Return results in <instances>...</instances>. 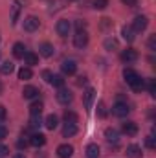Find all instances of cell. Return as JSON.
<instances>
[{"label": "cell", "mask_w": 156, "mask_h": 158, "mask_svg": "<svg viewBox=\"0 0 156 158\" xmlns=\"http://www.w3.org/2000/svg\"><path fill=\"white\" fill-rule=\"evenodd\" d=\"M123 77H125V81L130 85V88H132L134 92L143 90V86H145L143 79L140 77V74H138V72H134L132 68H125V70H123Z\"/></svg>", "instance_id": "cell-1"}, {"label": "cell", "mask_w": 156, "mask_h": 158, "mask_svg": "<svg viewBox=\"0 0 156 158\" xmlns=\"http://www.w3.org/2000/svg\"><path fill=\"white\" fill-rule=\"evenodd\" d=\"M129 112H130V109H129L127 101H117L116 105L112 107V114H114V116H117V118H125Z\"/></svg>", "instance_id": "cell-2"}, {"label": "cell", "mask_w": 156, "mask_h": 158, "mask_svg": "<svg viewBox=\"0 0 156 158\" xmlns=\"http://www.w3.org/2000/svg\"><path fill=\"white\" fill-rule=\"evenodd\" d=\"M86 44H88V33H86V30H81V31H77L74 35V46L79 48V50H83Z\"/></svg>", "instance_id": "cell-3"}, {"label": "cell", "mask_w": 156, "mask_h": 158, "mask_svg": "<svg viewBox=\"0 0 156 158\" xmlns=\"http://www.w3.org/2000/svg\"><path fill=\"white\" fill-rule=\"evenodd\" d=\"M149 26V19L147 17H143V15H140V17H136L134 19V22H132V30H134V33H140V31H143L145 28Z\"/></svg>", "instance_id": "cell-4"}, {"label": "cell", "mask_w": 156, "mask_h": 158, "mask_svg": "<svg viewBox=\"0 0 156 158\" xmlns=\"http://www.w3.org/2000/svg\"><path fill=\"white\" fill-rule=\"evenodd\" d=\"M72 99H74L72 92H70L68 88L61 86V88H59V92H57V101H59L61 105H68V103H72Z\"/></svg>", "instance_id": "cell-5"}, {"label": "cell", "mask_w": 156, "mask_h": 158, "mask_svg": "<svg viewBox=\"0 0 156 158\" xmlns=\"http://www.w3.org/2000/svg\"><path fill=\"white\" fill-rule=\"evenodd\" d=\"M22 26H24V30H26V31H30V33H31V31H37V30H39L40 20L37 19V17H33V15H31V17H26V19H24V24H22Z\"/></svg>", "instance_id": "cell-6"}, {"label": "cell", "mask_w": 156, "mask_h": 158, "mask_svg": "<svg viewBox=\"0 0 156 158\" xmlns=\"http://www.w3.org/2000/svg\"><path fill=\"white\" fill-rule=\"evenodd\" d=\"M70 28H72V24H70L66 19H61V20H57V24H55V30H57V33H59L61 37H66V35L70 33Z\"/></svg>", "instance_id": "cell-7"}, {"label": "cell", "mask_w": 156, "mask_h": 158, "mask_svg": "<svg viewBox=\"0 0 156 158\" xmlns=\"http://www.w3.org/2000/svg\"><path fill=\"white\" fill-rule=\"evenodd\" d=\"M61 70H63V74H66V76H74V74L77 72V63H76L74 59H68V61H64V63L61 64Z\"/></svg>", "instance_id": "cell-8"}, {"label": "cell", "mask_w": 156, "mask_h": 158, "mask_svg": "<svg viewBox=\"0 0 156 158\" xmlns=\"http://www.w3.org/2000/svg\"><path fill=\"white\" fill-rule=\"evenodd\" d=\"M121 61H123V63H127V64H130V63L138 61V52H136V50H132V48L123 50V52H121Z\"/></svg>", "instance_id": "cell-9"}, {"label": "cell", "mask_w": 156, "mask_h": 158, "mask_svg": "<svg viewBox=\"0 0 156 158\" xmlns=\"http://www.w3.org/2000/svg\"><path fill=\"white\" fill-rule=\"evenodd\" d=\"M76 134H77V123L76 121H66L64 127H63V136L70 138V136H76Z\"/></svg>", "instance_id": "cell-10"}, {"label": "cell", "mask_w": 156, "mask_h": 158, "mask_svg": "<svg viewBox=\"0 0 156 158\" xmlns=\"http://www.w3.org/2000/svg\"><path fill=\"white\" fill-rule=\"evenodd\" d=\"M72 155H74V147L72 145L63 143V145L57 147V156L59 158H72Z\"/></svg>", "instance_id": "cell-11"}, {"label": "cell", "mask_w": 156, "mask_h": 158, "mask_svg": "<svg viewBox=\"0 0 156 158\" xmlns=\"http://www.w3.org/2000/svg\"><path fill=\"white\" fill-rule=\"evenodd\" d=\"M121 131H123L127 136H136V134H138V125H136L134 121H125L123 127H121Z\"/></svg>", "instance_id": "cell-12"}, {"label": "cell", "mask_w": 156, "mask_h": 158, "mask_svg": "<svg viewBox=\"0 0 156 158\" xmlns=\"http://www.w3.org/2000/svg\"><path fill=\"white\" fill-rule=\"evenodd\" d=\"M40 92H39V88L37 86H24V90H22V96L26 98V99H35L37 96H39Z\"/></svg>", "instance_id": "cell-13"}, {"label": "cell", "mask_w": 156, "mask_h": 158, "mask_svg": "<svg viewBox=\"0 0 156 158\" xmlns=\"http://www.w3.org/2000/svg\"><path fill=\"white\" fill-rule=\"evenodd\" d=\"M53 44H50V42H42L39 46V53L42 55V57H51L53 55Z\"/></svg>", "instance_id": "cell-14"}, {"label": "cell", "mask_w": 156, "mask_h": 158, "mask_svg": "<svg viewBox=\"0 0 156 158\" xmlns=\"http://www.w3.org/2000/svg\"><path fill=\"white\" fill-rule=\"evenodd\" d=\"M22 59H24V63H26L28 66H35V64H39V55L33 53V52H26Z\"/></svg>", "instance_id": "cell-15"}, {"label": "cell", "mask_w": 156, "mask_h": 158, "mask_svg": "<svg viewBox=\"0 0 156 158\" xmlns=\"http://www.w3.org/2000/svg\"><path fill=\"white\" fill-rule=\"evenodd\" d=\"M30 143H31L33 147H42V145L46 143V136L40 134V132H35V134L30 138Z\"/></svg>", "instance_id": "cell-16"}, {"label": "cell", "mask_w": 156, "mask_h": 158, "mask_svg": "<svg viewBox=\"0 0 156 158\" xmlns=\"http://www.w3.org/2000/svg\"><path fill=\"white\" fill-rule=\"evenodd\" d=\"M127 158H142V147L132 143L127 147Z\"/></svg>", "instance_id": "cell-17"}, {"label": "cell", "mask_w": 156, "mask_h": 158, "mask_svg": "<svg viewBox=\"0 0 156 158\" xmlns=\"http://www.w3.org/2000/svg\"><path fill=\"white\" fill-rule=\"evenodd\" d=\"M57 125H59V119L55 114H50V116H46L44 119V127L48 129V131H53V129H57Z\"/></svg>", "instance_id": "cell-18"}, {"label": "cell", "mask_w": 156, "mask_h": 158, "mask_svg": "<svg viewBox=\"0 0 156 158\" xmlns=\"http://www.w3.org/2000/svg\"><path fill=\"white\" fill-rule=\"evenodd\" d=\"M105 138H107V142H110V143H117V140H119V132H117L116 129H107L105 131Z\"/></svg>", "instance_id": "cell-19"}, {"label": "cell", "mask_w": 156, "mask_h": 158, "mask_svg": "<svg viewBox=\"0 0 156 158\" xmlns=\"http://www.w3.org/2000/svg\"><path fill=\"white\" fill-rule=\"evenodd\" d=\"M86 158H99V145L97 143L86 145Z\"/></svg>", "instance_id": "cell-20"}, {"label": "cell", "mask_w": 156, "mask_h": 158, "mask_svg": "<svg viewBox=\"0 0 156 158\" xmlns=\"http://www.w3.org/2000/svg\"><path fill=\"white\" fill-rule=\"evenodd\" d=\"M121 35H123V39L127 40V42H132V40L136 39L134 30H132L130 26H123V28H121Z\"/></svg>", "instance_id": "cell-21"}, {"label": "cell", "mask_w": 156, "mask_h": 158, "mask_svg": "<svg viewBox=\"0 0 156 158\" xmlns=\"http://www.w3.org/2000/svg\"><path fill=\"white\" fill-rule=\"evenodd\" d=\"M94 96H96V90H94V88H88V90L84 92V107H86V110H90V109H92Z\"/></svg>", "instance_id": "cell-22"}, {"label": "cell", "mask_w": 156, "mask_h": 158, "mask_svg": "<svg viewBox=\"0 0 156 158\" xmlns=\"http://www.w3.org/2000/svg\"><path fill=\"white\" fill-rule=\"evenodd\" d=\"M24 53H26V46H24L22 42H17V44L13 46V55H15L17 59H22Z\"/></svg>", "instance_id": "cell-23"}, {"label": "cell", "mask_w": 156, "mask_h": 158, "mask_svg": "<svg viewBox=\"0 0 156 158\" xmlns=\"http://www.w3.org/2000/svg\"><path fill=\"white\" fill-rule=\"evenodd\" d=\"M42 109H44L42 101H35V103H31V107H30V114H31V116H40Z\"/></svg>", "instance_id": "cell-24"}, {"label": "cell", "mask_w": 156, "mask_h": 158, "mask_svg": "<svg viewBox=\"0 0 156 158\" xmlns=\"http://www.w3.org/2000/svg\"><path fill=\"white\" fill-rule=\"evenodd\" d=\"M33 77V72L26 66V68H20L18 70V79H22V81H30V79Z\"/></svg>", "instance_id": "cell-25"}, {"label": "cell", "mask_w": 156, "mask_h": 158, "mask_svg": "<svg viewBox=\"0 0 156 158\" xmlns=\"http://www.w3.org/2000/svg\"><path fill=\"white\" fill-rule=\"evenodd\" d=\"M13 70H15V64H13V63H9V61L2 63V66H0V72H2L4 76H9Z\"/></svg>", "instance_id": "cell-26"}, {"label": "cell", "mask_w": 156, "mask_h": 158, "mask_svg": "<svg viewBox=\"0 0 156 158\" xmlns=\"http://www.w3.org/2000/svg\"><path fill=\"white\" fill-rule=\"evenodd\" d=\"M18 13H20V4H18V0H17V2L13 4V11H11V22H13V24H17Z\"/></svg>", "instance_id": "cell-27"}, {"label": "cell", "mask_w": 156, "mask_h": 158, "mask_svg": "<svg viewBox=\"0 0 156 158\" xmlns=\"http://www.w3.org/2000/svg\"><path fill=\"white\" fill-rule=\"evenodd\" d=\"M50 85H53V86L61 88V86H64V77H63V76L53 74V76H51V81H50Z\"/></svg>", "instance_id": "cell-28"}, {"label": "cell", "mask_w": 156, "mask_h": 158, "mask_svg": "<svg viewBox=\"0 0 156 158\" xmlns=\"http://www.w3.org/2000/svg\"><path fill=\"white\" fill-rule=\"evenodd\" d=\"M105 50H109V52H116L117 50V40L116 39H107L105 40Z\"/></svg>", "instance_id": "cell-29"}, {"label": "cell", "mask_w": 156, "mask_h": 158, "mask_svg": "<svg viewBox=\"0 0 156 158\" xmlns=\"http://www.w3.org/2000/svg\"><path fill=\"white\" fill-rule=\"evenodd\" d=\"M97 116H99V118H107V107H105L103 101L97 103Z\"/></svg>", "instance_id": "cell-30"}, {"label": "cell", "mask_w": 156, "mask_h": 158, "mask_svg": "<svg viewBox=\"0 0 156 158\" xmlns=\"http://www.w3.org/2000/svg\"><path fill=\"white\" fill-rule=\"evenodd\" d=\"M147 90L151 96H156V79H149L147 81Z\"/></svg>", "instance_id": "cell-31"}, {"label": "cell", "mask_w": 156, "mask_h": 158, "mask_svg": "<svg viewBox=\"0 0 156 158\" xmlns=\"http://www.w3.org/2000/svg\"><path fill=\"white\" fill-rule=\"evenodd\" d=\"M109 6V0H94V7L96 9H105Z\"/></svg>", "instance_id": "cell-32"}, {"label": "cell", "mask_w": 156, "mask_h": 158, "mask_svg": "<svg viewBox=\"0 0 156 158\" xmlns=\"http://www.w3.org/2000/svg\"><path fill=\"white\" fill-rule=\"evenodd\" d=\"M39 125H40V116H31L30 127H31V129H39Z\"/></svg>", "instance_id": "cell-33"}, {"label": "cell", "mask_w": 156, "mask_h": 158, "mask_svg": "<svg viewBox=\"0 0 156 158\" xmlns=\"http://www.w3.org/2000/svg\"><path fill=\"white\" fill-rule=\"evenodd\" d=\"M147 46H149V50H151V52H156V35H151V37H149Z\"/></svg>", "instance_id": "cell-34"}, {"label": "cell", "mask_w": 156, "mask_h": 158, "mask_svg": "<svg viewBox=\"0 0 156 158\" xmlns=\"http://www.w3.org/2000/svg\"><path fill=\"white\" fill-rule=\"evenodd\" d=\"M145 143H147V147H149V149H154V147H156L154 136H147V140H145Z\"/></svg>", "instance_id": "cell-35"}, {"label": "cell", "mask_w": 156, "mask_h": 158, "mask_svg": "<svg viewBox=\"0 0 156 158\" xmlns=\"http://www.w3.org/2000/svg\"><path fill=\"white\" fill-rule=\"evenodd\" d=\"M6 138H7V129H6V125L0 123V142L6 140Z\"/></svg>", "instance_id": "cell-36"}, {"label": "cell", "mask_w": 156, "mask_h": 158, "mask_svg": "<svg viewBox=\"0 0 156 158\" xmlns=\"http://www.w3.org/2000/svg\"><path fill=\"white\" fill-rule=\"evenodd\" d=\"M64 119H66V121H76V123H77V116H76L74 112H66V114H64Z\"/></svg>", "instance_id": "cell-37"}, {"label": "cell", "mask_w": 156, "mask_h": 158, "mask_svg": "<svg viewBox=\"0 0 156 158\" xmlns=\"http://www.w3.org/2000/svg\"><path fill=\"white\" fill-rule=\"evenodd\" d=\"M51 76H53V74H51L50 70H44V72H42V77H44L46 83H50V81H51Z\"/></svg>", "instance_id": "cell-38"}, {"label": "cell", "mask_w": 156, "mask_h": 158, "mask_svg": "<svg viewBox=\"0 0 156 158\" xmlns=\"http://www.w3.org/2000/svg\"><path fill=\"white\" fill-rule=\"evenodd\" d=\"M76 28H77V31L86 30V22H84V20H77V22H76Z\"/></svg>", "instance_id": "cell-39"}, {"label": "cell", "mask_w": 156, "mask_h": 158, "mask_svg": "<svg viewBox=\"0 0 156 158\" xmlns=\"http://www.w3.org/2000/svg\"><path fill=\"white\" fill-rule=\"evenodd\" d=\"M6 116H7V112H6V107H4V105H0V123L6 119Z\"/></svg>", "instance_id": "cell-40"}, {"label": "cell", "mask_w": 156, "mask_h": 158, "mask_svg": "<svg viewBox=\"0 0 156 158\" xmlns=\"http://www.w3.org/2000/svg\"><path fill=\"white\" fill-rule=\"evenodd\" d=\"M125 6H129V7H134L136 4H138V0H121Z\"/></svg>", "instance_id": "cell-41"}, {"label": "cell", "mask_w": 156, "mask_h": 158, "mask_svg": "<svg viewBox=\"0 0 156 158\" xmlns=\"http://www.w3.org/2000/svg\"><path fill=\"white\" fill-rule=\"evenodd\" d=\"M6 155H9V149H7L6 145H0V158L6 156Z\"/></svg>", "instance_id": "cell-42"}, {"label": "cell", "mask_w": 156, "mask_h": 158, "mask_svg": "<svg viewBox=\"0 0 156 158\" xmlns=\"http://www.w3.org/2000/svg\"><path fill=\"white\" fill-rule=\"evenodd\" d=\"M17 145H18V149H22V147H26L28 143H26L24 140H18V142H17Z\"/></svg>", "instance_id": "cell-43"}, {"label": "cell", "mask_w": 156, "mask_h": 158, "mask_svg": "<svg viewBox=\"0 0 156 158\" xmlns=\"http://www.w3.org/2000/svg\"><path fill=\"white\" fill-rule=\"evenodd\" d=\"M2 92H4V85L0 83V94H2Z\"/></svg>", "instance_id": "cell-44"}, {"label": "cell", "mask_w": 156, "mask_h": 158, "mask_svg": "<svg viewBox=\"0 0 156 158\" xmlns=\"http://www.w3.org/2000/svg\"><path fill=\"white\" fill-rule=\"evenodd\" d=\"M13 158H24V155H15Z\"/></svg>", "instance_id": "cell-45"}, {"label": "cell", "mask_w": 156, "mask_h": 158, "mask_svg": "<svg viewBox=\"0 0 156 158\" xmlns=\"http://www.w3.org/2000/svg\"><path fill=\"white\" fill-rule=\"evenodd\" d=\"M68 2H76V0H68Z\"/></svg>", "instance_id": "cell-46"}]
</instances>
